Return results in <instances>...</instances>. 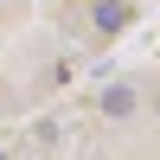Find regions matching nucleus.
Listing matches in <instances>:
<instances>
[{
  "label": "nucleus",
  "mask_w": 160,
  "mask_h": 160,
  "mask_svg": "<svg viewBox=\"0 0 160 160\" xmlns=\"http://www.w3.org/2000/svg\"><path fill=\"white\" fill-rule=\"evenodd\" d=\"M96 26H102V32H122V26H128V7H122V0H96Z\"/></svg>",
  "instance_id": "1"
},
{
  "label": "nucleus",
  "mask_w": 160,
  "mask_h": 160,
  "mask_svg": "<svg viewBox=\"0 0 160 160\" xmlns=\"http://www.w3.org/2000/svg\"><path fill=\"white\" fill-rule=\"evenodd\" d=\"M128 109H135V90H128V83L102 90V115H128Z\"/></svg>",
  "instance_id": "2"
}]
</instances>
